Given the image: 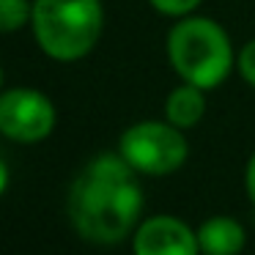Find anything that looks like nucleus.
I'll return each mask as SVG.
<instances>
[{
  "mask_svg": "<svg viewBox=\"0 0 255 255\" xmlns=\"http://www.w3.org/2000/svg\"><path fill=\"white\" fill-rule=\"evenodd\" d=\"M8 184V167L3 165V159H0V195H3V189H6Z\"/></svg>",
  "mask_w": 255,
  "mask_h": 255,
  "instance_id": "ddd939ff",
  "label": "nucleus"
},
{
  "mask_svg": "<svg viewBox=\"0 0 255 255\" xmlns=\"http://www.w3.org/2000/svg\"><path fill=\"white\" fill-rule=\"evenodd\" d=\"M55 127V107L33 88H11L0 94V132L17 143H39Z\"/></svg>",
  "mask_w": 255,
  "mask_h": 255,
  "instance_id": "39448f33",
  "label": "nucleus"
},
{
  "mask_svg": "<svg viewBox=\"0 0 255 255\" xmlns=\"http://www.w3.org/2000/svg\"><path fill=\"white\" fill-rule=\"evenodd\" d=\"M99 0H36L33 33L39 47L55 61L88 55L102 36Z\"/></svg>",
  "mask_w": 255,
  "mask_h": 255,
  "instance_id": "f03ea898",
  "label": "nucleus"
},
{
  "mask_svg": "<svg viewBox=\"0 0 255 255\" xmlns=\"http://www.w3.org/2000/svg\"><path fill=\"white\" fill-rule=\"evenodd\" d=\"M170 63L187 83L198 88H214L231 72V39L217 22L192 17L178 22L167 39Z\"/></svg>",
  "mask_w": 255,
  "mask_h": 255,
  "instance_id": "7ed1b4c3",
  "label": "nucleus"
},
{
  "mask_svg": "<svg viewBox=\"0 0 255 255\" xmlns=\"http://www.w3.org/2000/svg\"><path fill=\"white\" fill-rule=\"evenodd\" d=\"M143 189L121 154H99L80 170L69 192V217L77 233L96 244H116L134 228Z\"/></svg>",
  "mask_w": 255,
  "mask_h": 255,
  "instance_id": "f257e3e1",
  "label": "nucleus"
},
{
  "mask_svg": "<svg viewBox=\"0 0 255 255\" xmlns=\"http://www.w3.org/2000/svg\"><path fill=\"white\" fill-rule=\"evenodd\" d=\"M0 88H3V69H0Z\"/></svg>",
  "mask_w": 255,
  "mask_h": 255,
  "instance_id": "4468645a",
  "label": "nucleus"
},
{
  "mask_svg": "<svg viewBox=\"0 0 255 255\" xmlns=\"http://www.w3.org/2000/svg\"><path fill=\"white\" fill-rule=\"evenodd\" d=\"M239 72L250 85H255V41H250L239 55Z\"/></svg>",
  "mask_w": 255,
  "mask_h": 255,
  "instance_id": "9b49d317",
  "label": "nucleus"
},
{
  "mask_svg": "<svg viewBox=\"0 0 255 255\" xmlns=\"http://www.w3.org/2000/svg\"><path fill=\"white\" fill-rule=\"evenodd\" d=\"M198 244L206 255H239L244 247V228L231 217H211L200 225Z\"/></svg>",
  "mask_w": 255,
  "mask_h": 255,
  "instance_id": "0eeeda50",
  "label": "nucleus"
},
{
  "mask_svg": "<svg viewBox=\"0 0 255 255\" xmlns=\"http://www.w3.org/2000/svg\"><path fill=\"white\" fill-rule=\"evenodd\" d=\"M189 148L176 127L159 121L134 124L121 137V156L140 173L165 176L184 165Z\"/></svg>",
  "mask_w": 255,
  "mask_h": 255,
  "instance_id": "20e7f679",
  "label": "nucleus"
},
{
  "mask_svg": "<svg viewBox=\"0 0 255 255\" xmlns=\"http://www.w3.org/2000/svg\"><path fill=\"white\" fill-rule=\"evenodd\" d=\"M198 233L176 217H151L134 233V255H198Z\"/></svg>",
  "mask_w": 255,
  "mask_h": 255,
  "instance_id": "423d86ee",
  "label": "nucleus"
},
{
  "mask_svg": "<svg viewBox=\"0 0 255 255\" xmlns=\"http://www.w3.org/2000/svg\"><path fill=\"white\" fill-rule=\"evenodd\" d=\"M33 17L28 0H0V33H14Z\"/></svg>",
  "mask_w": 255,
  "mask_h": 255,
  "instance_id": "1a4fd4ad",
  "label": "nucleus"
},
{
  "mask_svg": "<svg viewBox=\"0 0 255 255\" xmlns=\"http://www.w3.org/2000/svg\"><path fill=\"white\" fill-rule=\"evenodd\" d=\"M200 0H151V6L162 14H170V17H184L189 14Z\"/></svg>",
  "mask_w": 255,
  "mask_h": 255,
  "instance_id": "9d476101",
  "label": "nucleus"
},
{
  "mask_svg": "<svg viewBox=\"0 0 255 255\" xmlns=\"http://www.w3.org/2000/svg\"><path fill=\"white\" fill-rule=\"evenodd\" d=\"M247 192H250V200L255 203V154L247 165Z\"/></svg>",
  "mask_w": 255,
  "mask_h": 255,
  "instance_id": "f8f14e48",
  "label": "nucleus"
},
{
  "mask_svg": "<svg viewBox=\"0 0 255 255\" xmlns=\"http://www.w3.org/2000/svg\"><path fill=\"white\" fill-rule=\"evenodd\" d=\"M203 110H206V99H203V88L187 83L181 88H176L170 96H167V105H165V113H167V121L173 127H195V124L203 118Z\"/></svg>",
  "mask_w": 255,
  "mask_h": 255,
  "instance_id": "6e6552de",
  "label": "nucleus"
}]
</instances>
